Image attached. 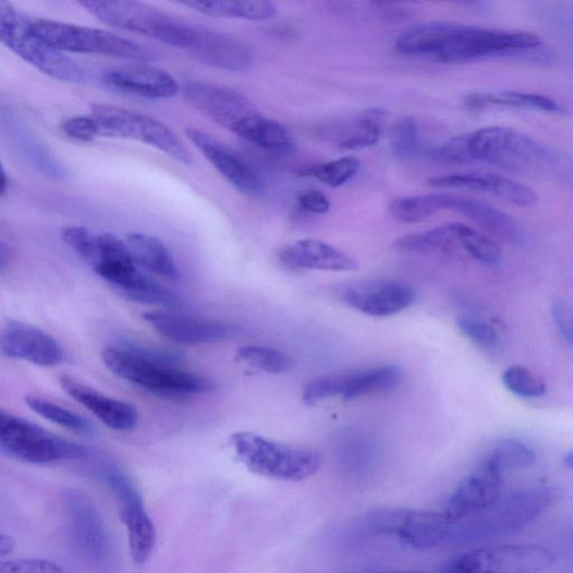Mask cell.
Returning <instances> with one entry per match:
<instances>
[{
    "mask_svg": "<svg viewBox=\"0 0 573 573\" xmlns=\"http://www.w3.org/2000/svg\"><path fill=\"white\" fill-rule=\"evenodd\" d=\"M541 46V38L528 32L450 22H428L412 26L395 40V50L400 54L440 63L510 57L535 51Z\"/></svg>",
    "mask_w": 573,
    "mask_h": 573,
    "instance_id": "6da1fadb",
    "label": "cell"
},
{
    "mask_svg": "<svg viewBox=\"0 0 573 573\" xmlns=\"http://www.w3.org/2000/svg\"><path fill=\"white\" fill-rule=\"evenodd\" d=\"M444 163L481 161L513 173H537L553 161L552 153L526 134L508 127H486L452 138L430 151Z\"/></svg>",
    "mask_w": 573,
    "mask_h": 573,
    "instance_id": "7a4b0ae2",
    "label": "cell"
},
{
    "mask_svg": "<svg viewBox=\"0 0 573 573\" xmlns=\"http://www.w3.org/2000/svg\"><path fill=\"white\" fill-rule=\"evenodd\" d=\"M80 5L107 25L148 36L200 62L208 58L220 33L137 2L88 0Z\"/></svg>",
    "mask_w": 573,
    "mask_h": 573,
    "instance_id": "3957f363",
    "label": "cell"
},
{
    "mask_svg": "<svg viewBox=\"0 0 573 573\" xmlns=\"http://www.w3.org/2000/svg\"><path fill=\"white\" fill-rule=\"evenodd\" d=\"M230 444L245 468L270 479L304 480L314 476L321 463L313 449L276 442L253 432L233 434Z\"/></svg>",
    "mask_w": 573,
    "mask_h": 573,
    "instance_id": "277c9868",
    "label": "cell"
},
{
    "mask_svg": "<svg viewBox=\"0 0 573 573\" xmlns=\"http://www.w3.org/2000/svg\"><path fill=\"white\" fill-rule=\"evenodd\" d=\"M0 37L16 56L53 78L70 84L85 78V71L39 37L32 19L9 2L0 3Z\"/></svg>",
    "mask_w": 573,
    "mask_h": 573,
    "instance_id": "5b68a950",
    "label": "cell"
},
{
    "mask_svg": "<svg viewBox=\"0 0 573 573\" xmlns=\"http://www.w3.org/2000/svg\"><path fill=\"white\" fill-rule=\"evenodd\" d=\"M109 370L136 387L160 395H187L215 390L212 381L166 364L142 358L121 349H106L101 354Z\"/></svg>",
    "mask_w": 573,
    "mask_h": 573,
    "instance_id": "8992f818",
    "label": "cell"
},
{
    "mask_svg": "<svg viewBox=\"0 0 573 573\" xmlns=\"http://www.w3.org/2000/svg\"><path fill=\"white\" fill-rule=\"evenodd\" d=\"M0 449L19 462L48 465L84 459L87 450L12 414H0Z\"/></svg>",
    "mask_w": 573,
    "mask_h": 573,
    "instance_id": "52a82bcc",
    "label": "cell"
},
{
    "mask_svg": "<svg viewBox=\"0 0 573 573\" xmlns=\"http://www.w3.org/2000/svg\"><path fill=\"white\" fill-rule=\"evenodd\" d=\"M363 528L374 536L394 537L409 548L427 550L452 537L455 524L443 512L390 508L367 514Z\"/></svg>",
    "mask_w": 573,
    "mask_h": 573,
    "instance_id": "ba28073f",
    "label": "cell"
},
{
    "mask_svg": "<svg viewBox=\"0 0 573 573\" xmlns=\"http://www.w3.org/2000/svg\"><path fill=\"white\" fill-rule=\"evenodd\" d=\"M34 32L61 52L96 54L146 62L150 50L113 33L51 20H32Z\"/></svg>",
    "mask_w": 573,
    "mask_h": 573,
    "instance_id": "9c48e42d",
    "label": "cell"
},
{
    "mask_svg": "<svg viewBox=\"0 0 573 573\" xmlns=\"http://www.w3.org/2000/svg\"><path fill=\"white\" fill-rule=\"evenodd\" d=\"M101 135L136 141L167 154L184 166L193 158L181 138L161 121L127 108L108 103L93 106Z\"/></svg>",
    "mask_w": 573,
    "mask_h": 573,
    "instance_id": "30bf717a",
    "label": "cell"
},
{
    "mask_svg": "<svg viewBox=\"0 0 573 573\" xmlns=\"http://www.w3.org/2000/svg\"><path fill=\"white\" fill-rule=\"evenodd\" d=\"M397 248L423 256L467 257L485 265H497L502 259L495 241L462 223L403 236L397 241Z\"/></svg>",
    "mask_w": 573,
    "mask_h": 573,
    "instance_id": "8fae6325",
    "label": "cell"
},
{
    "mask_svg": "<svg viewBox=\"0 0 573 573\" xmlns=\"http://www.w3.org/2000/svg\"><path fill=\"white\" fill-rule=\"evenodd\" d=\"M99 474L114 496L121 521L126 525L133 561L138 564L147 562L156 547L157 532L138 487L127 473L115 465H103Z\"/></svg>",
    "mask_w": 573,
    "mask_h": 573,
    "instance_id": "7c38bea8",
    "label": "cell"
},
{
    "mask_svg": "<svg viewBox=\"0 0 573 573\" xmlns=\"http://www.w3.org/2000/svg\"><path fill=\"white\" fill-rule=\"evenodd\" d=\"M556 554L540 546H501L476 549L450 559L443 573H539L549 569Z\"/></svg>",
    "mask_w": 573,
    "mask_h": 573,
    "instance_id": "4fadbf2b",
    "label": "cell"
},
{
    "mask_svg": "<svg viewBox=\"0 0 573 573\" xmlns=\"http://www.w3.org/2000/svg\"><path fill=\"white\" fill-rule=\"evenodd\" d=\"M63 508L76 547L94 565L108 571L113 562V548L98 510L89 499L73 490L63 495Z\"/></svg>",
    "mask_w": 573,
    "mask_h": 573,
    "instance_id": "5bb4252c",
    "label": "cell"
},
{
    "mask_svg": "<svg viewBox=\"0 0 573 573\" xmlns=\"http://www.w3.org/2000/svg\"><path fill=\"white\" fill-rule=\"evenodd\" d=\"M558 500L559 492L554 487L523 490L480 513L484 516L475 526V531L484 537L513 534L542 514Z\"/></svg>",
    "mask_w": 573,
    "mask_h": 573,
    "instance_id": "9a60e30c",
    "label": "cell"
},
{
    "mask_svg": "<svg viewBox=\"0 0 573 573\" xmlns=\"http://www.w3.org/2000/svg\"><path fill=\"white\" fill-rule=\"evenodd\" d=\"M342 301L352 309L371 317L397 315L416 301L411 285L388 279L350 283L341 291Z\"/></svg>",
    "mask_w": 573,
    "mask_h": 573,
    "instance_id": "2e32d148",
    "label": "cell"
},
{
    "mask_svg": "<svg viewBox=\"0 0 573 573\" xmlns=\"http://www.w3.org/2000/svg\"><path fill=\"white\" fill-rule=\"evenodd\" d=\"M184 97L192 107L232 133L245 119L258 112L247 97L208 82H190L185 85Z\"/></svg>",
    "mask_w": 573,
    "mask_h": 573,
    "instance_id": "e0dca14e",
    "label": "cell"
},
{
    "mask_svg": "<svg viewBox=\"0 0 573 573\" xmlns=\"http://www.w3.org/2000/svg\"><path fill=\"white\" fill-rule=\"evenodd\" d=\"M191 143L206 157L217 172L236 191L257 196L263 190L261 180L247 160L230 147L202 131L186 130Z\"/></svg>",
    "mask_w": 573,
    "mask_h": 573,
    "instance_id": "ac0fdd59",
    "label": "cell"
},
{
    "mask_svg": "<svg viewBox=\"0 0 573 573\" xmlns=\"http://www.w3.org/2000/svg\"><path fill=\"white\" fill-rule=\"evenodd\" d=\"M143 318L158 334L179 344H210L236 334L235 327L227 322L170 312H148L143 315Z\"/></svg>",
    "mask_w": 573,
    "mask_h": 573,
    "instance_id": "d6986e66",
    "label": "cell"
},
{
    "mask_svg": "<svg viewBox=\"0 0 573 573\" xmlns=\"http://www.w3.org/2000/svg\"><path fill=\"white\" fill-rule=\"evenodd\" d=\"M0 350L4 356L23 359L45 367L60 365L65 359L60 343L32 325L10 320L0 337Z\"/></svg>",
    "mask_w": 573,
    "mask_h": 573,
    "instance_id": "ffe728a7",
    "label": "cell"
},
{
    "mask_svg": "<svg viewBox=\"0 0 573 573\" xmlns=\"http://www.w3.org/2000/svg\"><path fill=\"white\" fill-rule=\"evenodd\" d=\"M429 185L439 188H458L492 195L517 207L536 206L538 194L527 185L497 173L471 172L431 178Z\"/></svg>",
    "mask_w": 573,
    "mask_h": 573,
    "instance_id": "44dd1931",
    "label": "cell"
},
{
    "mask_svg": "<svg viewBox=\"0 0 573 573\" xmlns=\"http://www.w3.org/2000/svg\"><path fill=\"white\" fill-rule=\"evenodd\" d=\"M430 204L434 215L441 211H455L509 242L520 241L522 237L519 223L511 216L486 202L467 196L430 194Z\"/></svg>",
    "mask_w": 573,
    "mask_h": 573,
    "instance_id": "7402d4cb",
    "label": "cell"
},
{
    "mask_svg": "<svg viewBox=\"0 0 573 573\" xmlns=\"http://www.w3.org/2000/svg\"><path fill=\"white\" fill-rule=\"evenodd\" d=\"M60 385L66 394L86 406L107 427L118 431L136 428L139 415L134 405L107 397L68 376L60 378Z\"/></svg>",
    "mask_w": 573,
    "mask_h": 573,
    "instance_id": "603a6c76",
    "label": "cell"
},
{
    "mask_svg": "<svg viewBox=\"0 0 573 573\" xmlns=\"http://www.w3.org/2000/svg\"><path fill=\"white\" fill-rule=\"evenodd\" d=\"M279 261L294 270L354 271L357 261L333 245L314 239L300 240L284 247L278 254Z\"/></svg>",
    "mask_w": 573,
    "mask_h": 573,
    "instance_id": "cb8c5ba5",
    "label": "cell"
},
{
    "mask_svg": "<svg viewBox=\"0 0 573 573\" xmlns=\"http://www.w3.org/2000/svg\"><path fill=\"white\" fill-rule=\"evenodd\" d=\"M106 86L147 99L173 98L179 93L178 81L168 72L150 66H125L103 74Z\"/></svg>",
    "mask_w": 573,
    "mask_h": 573,
    "instance_id": "d4e9b609",
    "label": "cell"
},
{
    "mask_svg": "<svg viewBox=\"0 0 573 573\" xmlns=\"http://www.w3.org/2000/svg\"><path fill=\"white\" fill-rule=\"evenodd\" d=\"M501 481L481 472L465 478L450 496L444 515L456 525L492 508L501 500Z\"/></svg>",
    "mask_w": 573,
    "mask_h": 573,
    "instance_id": "484cf974",
    "label": "cell"
},
{
    "mask_svg": "<svg viewBox=\"0 0 573 573\" xmlns=\"http://www.w3.org/2000/svg\"><path fill=\"white\" fill-rule=\"evenodd\" d=\"M92 266L117 291L141 271L127 242L111 233L97 235V257Z\"/></svg>",
    "mask_w": 573,
    "mask_h": 573,
    "instance_id": "4316f807",
    "label": "cell"
},
{
    "mask_svg": "<svg viewBox=\"0 0 573 573\" xmlns=\"http://www.w3.org/2000/svg\"><path fill=\"white\" fill-rule=\"evenodd\" d=\"M386 112L382 109H371L362 112L345 124L331 126V137L339 149L353 151L373 147L381 138ZM329 133V134H330Z\"/></svg>",
    "mask_w": 573,
    "mask_h": 573,
    "instance_id": "83f0119b",
    "label": "cell"
},
{
    "mask_svg": "<svg viewBox=\"0 0 573 573\" xmlns=\"http://www.w3.org/2000/svg\"><path fill=\"white\" fill-rule=\"evenodd\" d=\"M402 380L400 368L383 365L368 370L341 375L340 397L354 400L395 389Z\"/></svg>",
    "mask_w": 573,
    "mask_h": 573,
    "instance_id": "f1b7e54d",
    "label": "cell"
},
{
    "mask_svg": "<svg viewBox=\"0 0 573 573\" xmlns=\"http://www.w3.org/2000/svg\"><path fill=\"white\" fill-rule=\"evenodd\" d=\"M236 136L263 149L275 153L293 150L295 143L289 130L259 111L245 119L234 131Z\"/></svg>",
    "mask_w": 573,
    "mask_h": 573,
    "instance_id": "f546056e",
    "label": "cell"
},
{
    "mask_svg": "<svg viewBox=\"0 0 573 573\" xmlns=\"http://www.w3.org/2000/svg\"><path fill=\"white\" fill-rule=\"evenodd\" d=\"M127 244L137 265L160 277L179 279L176 263L160 240L143 233H132L127 237Z\"/></svg>",
    "mask_w": 573,
    "mask_h": 573,
    "instance_id": "4dcf8cb0",
    "label": "cell"
},
{
    "mask_svg": "<svg viewBox=\"0 0 573 573\" xmlns=\"http://www.w3.org/2000/svg\"><path fill=\"white\" fill-rule=\"evenodd\" d=\"M464 105L474 110L508 107L550 113L563 112V107L552 98L539 94L519 92L474 94L465 98Z\"/></svg>",
    "mask_w": 573,
    "mask_h": 573,
    "instance_id": "1f68e13d",
    "label": "cell"
},
{
    "mask_svg": "<svg viewBox=\"0 0 573 573\" xmlns=\"http://www.w3.org/2000/svg\"><path fill=\"white\" fill-rule=\"evenodd\" d=\"M203 15L212 17H233L249 21H265L275 16L277 8L267 0H221V2L181 3Z\"/></svg>",
    "mask_w": 573,
    "mask_h": 573,
    "instance_id": "d6a6232c",
    "label": "cell"
},
{
    "mask_svg": "<svg viewBox=\"0 0 573 573\" xmlns=\"http://www.w3.org/2000/svg\"><path fill=\"white\" fill-rule=\"evenodd\" d=\"M536 454L525 443L517 440L498 442L484 459L480 472L502 478L508 471L529 468L536 464Z\"/></svg>",
    "mask_w": 573,
    "mask_h": 573,
    "instance_id": "836d02e7",
    "label": "cell"
},
{
    "mask_svg": "<svg viewBox=\"0 0 573 573\" xmlns=\"http://www.w3.org/2000/svg\"><path fill=\"white\" fill-rule=\"evenodd\" d=\"M26 405L36 415L82 436H92L95 432L93 425L84 417L68 411V409L49 400L28 395Z\"/></svg>",
    "mask_w": 573,
    "mask_h": 573,
    "instance_id": "e575fe53",
    "label": "cell"
},
{
    "mask_svg": "<svg viewBox=\"0 0 573 573\" xmlns=\"http://www.w3.org/2000/svg\"><path fill=\"white\" fill-rule=\"evenodd\" d=\"M361 169L357 158L348 156L336 160L316 163L300 170L301 176L313 178L320 183L338 188L354 179Z\"/></svg>",
    "mask_w": 573,
    "mask_h": 573,
    "instance_id": "d590c367",
    "label": "cell"
},
{
    "mask_svg": "<svg viewBox=\"0 0 573 573\" xmlns=\"http://www.w3.org/2000/svg\"><path fill=\"white\" fill-rule=\"evenodd\" d=\"M236 358L258 370L280 375L293 370L295 361L286 353L264 346H244L237 350Z\"/></svg>",
    "mask_w": 573,
    "mask_h": 573,
    "instance_id": "8d00e7d4",
    "label": "cell"
},
{
    "mask_svg": "<svg viewBox=\"0 0 573 573\" xmlns=\"http://www.w3.org/2000/svg\"><path fill=\"white\" fill-rule=\"evenodd\" d=\"M423 141L419 126L414 118L397 120L390 133V149L401 159L412 158L420 153Z\"/></svg>",
    "mask_w": 573,
    "mask_h": 573,
    "instance_id": "74e56055",
    "label": "cell"
},
{
    "mask_svg": "<svg viewBox=\"0 0 573 573\" xmlns=\"http://www.w3.org/2000/svg\"><path fill=\"white\" fill-rule=\"evenodd\" d=\"M502 380L505 388L519 398L538 399L547 393L546 382L520 365L509 367Z\"/></svg>",
    "mask_w": 573,
    "mask_h": 573,
    "instance_id": "f35d334b",
    "label": "cell"
},
{
    "mask_svg": "<svg viewBox=\"0 0 573 573\" xmlns=\"http://www.w3.org/2000/svg\"><path fill=\"white\" fill-rule=\"evenodd\" d=\"M460 330L477 346L486 351H497L501 346L500 336L495 327L480 319L463 316L458 319Z\"/></svg>",
    "mask_w": 573,
    "mask_h": 573,
    "instance_id": "ab89813d",
    "label": "cell"
},
{
    "mask_svg": "<svg viewBox=\"0 0 573 573\" xmlns=\"http://www.w3.org/2000/svg\"><path fill=\"white\" fill-rule=\"evenodd\" d=\"M121 350H125L134 355L145 358L150 362L166 364L171 366H178L184 361V356L173 350L161 349L154 344L146 342L124 339L120 342Z\"/></svg>",
    "mask_w": 573,
    "mask_h": 573,
    "instance_id": "60d3db41",
    "label": "cell"
},
{
    "mask_svg": "<svg viewBox=\"0 0 573 573\" xmlns=\"http://www.w3.org/2000/svg\"><path fill=\"white\" fill-rule=\"evenodd\" d=\"M63 240L81 258L94 264L97 257V235L84 227H69L62 233Z\"/></svg>",
    "mask_w": 573,
    "mask_h": 573,
    "instance_id": "b9f144b4",
    "label": "cell"
},
{
    "mask_svg": "<svg viewBox=\"0 0 573 573\" xmlns=\"http://www.w3.org/2000/svg\"><path fill=\"white\" fill-rule=\"evenodd\" d=\"M337 397H340V375L325 376L308 382L302 395L308 406Z\"/></svg>",
    "mask_w": 573,
    "mask_h": 573,
    "instance_id": "7bdbcfd3",
    "label": "cell"
},
{
    "mask_svg": "<svg viewBox=\"0 0 573 573\" xmlns=\"http://www.w3.org/2000/svg\"><path fill=\"white\" fill-rule=\"evenodd\" d=\"M62 131L68 137L85 143H90L101 135L100 127L93 115L69 118L63 122Z\"/></svg>",
    "mask_w": 573,
    "mask_h": 573,
    "instance_id": "ee69618b",
    "label": "cell"
},
{
    "mask_svg": "<svg viewBox=\"0 0 573 573\" xmlns=\"http://www.w3.org/2000/svg\"><path fill=\"white\" fill-rule=\"evenodd\" d=\"M0 573H63V571L58 564L48 560L17 559L3 561Z\"/></svg>",
    "mask_w": 573,
    "mask_h": 573,
    "instance_id": "f6af8a7d",
    "label": "cell"
},
{
    "mask_svg": "<svg viewBox=\"0 0 573 573\" xmlns=\"http://www.w3.org/2000/svg\"><path fill=\"white\" fill-rule=\"evenodd\" d=\"M551 312L558 331L573 345V305L565 301H556Z\"/></svg>",
    "mask_w": 573,
    "mask_h": 573,
    "instance_id": "bcb514c9",
    "label": "cell"
},
{
    "mask_svg": "<svg viewBox=\"0 0 573 573\" xmlns=\"http://www.w3.org/2000/svg\"><path fill=\"white\" fill-rule=\"evenodd\" d=\"M298 206L313 215L329 214L332 207L331 200L324 193L309 190L301 193L297 197Z\"/></svg>",
    "mask_w": 573,
    "mask_h": 573,
    "instance_id": "7dc6e473",
    "label": "cell"
},
{
    "mask_svg": "<svg viewBox=\"0 0 573 573\" xmlns=\"http://www.w3.org/2000/svg\"><path fill=\"white\" fill-rule=\"evenodd\" d=\"M15 549L16 541L14 538L8 535H2V537H0V556H2V558L11 554Z\"/></svg>",
    "mask_w": 573,
    "mask_h": 573,
    "instance_id": "c3c4849f",
    "label": "cell"
},
{
    "mask_svg": "<svg viewBox=\"0 0 573 573\" xmlns=\"http://www.w3.org/2000/svg\"><path fill=\"white\" fill-rule=\"evenodd\" d=\"M365 573H426L422 571H412V570H381V571H371Z\"/></svg>",
    "mask_w": 573,
    "mask_h": 573,
    "instance_id": "681fc988",
    "label": "cell"
},
{
    "mask_svg": "<svg viewBox=\"0 0 573 573\" xmlns=\"http://www.w3.org/2000/svg\"><path fill=\"white\" fill-rule=\"evenodd\" d=\"M563 465H564L568 470L573 471V450H571V452H569L568 454H565V456L563 458Z\"/></svg>",
    "mask_w": 573,
    "mask_h": 573,
    "instance_id": "f907efd6",
    "label": "cell"
},
{
    "mask_svg": "<svg viewBox=\"0 0 573 573\" xmlns=\"http://www.w3.org/2000/svg\"><path fill=\"white\" fill-rule=\"evenodd\" d=\"M9 176L7 175V172L5 170L3 169L2 170V191H0V194H2V196H4L9 190Z\"/></svg>",
    "mask_w": 573,
    "mask_h": 573,
    "instance_id": "816d5d0a",
    "label": "cell"
}]
</instances>
